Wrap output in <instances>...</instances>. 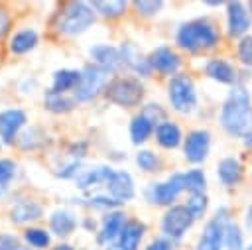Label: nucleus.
<instances>
[{
	"mask_svg": "<svg viewBox=\"0 0 252 250\" xmlns=\"http://www.w3.org/2000/svg\"><path fill=\"white\" fill-rule=\"evenodd\" d=\"M43 215V209L39 203L32 201V199H24L20 203H16L12 209H10V220L16 222V224H24V222H30V220H35Z\"/></svg>",
	"mask_w": 252,
	"mask_h": 250,
	"instance_id": "obj_22",
	"label": "nucleus"
},
{
	"mask_svg": "<svg viewBox=\"0 0 252 250\" xmlns=\"http://www.w3.org/2000/svg\"><path fill=\"white\" fill-rule=\"evenodd\" d=\"M148 61H150L152 71H158L161 75H169V79L175 77L177 71H179V67H181V57L171 47H167V45L156 47L148 55Z\"/></svg>",
	"mask_w": 252,
	"mask_h": 250,
	"instance_id": "obj_13",
	"label": "nucleus"
},
{
	"mask_svg": "<svg viewBox=\"0 0 252 250\" xmlns=\"http://www.w3.org/2000/svg\"><path fill=\"white\" fill-rule=\"evenodd\" d=\"M167 98L175 112H179V114L193 112L197 106V91H195L193 79L187 75H181V73L171 77L167 83Z\"/></svg>",
	"mask_w": 252,
	"mask_h": 250,
	"instance_id": "obj_5",
	"label": "nucleus"
},
{
	"mask_svg": "<svg viewBox=\"0 0 252 250\" xmlns=\"http://www.w3.org/2000/svg\"><path fill=\"white\" fill-rule=\"evenodd\" d=\"M53 250H75L73 246H69V244H59V246H55Z\"/></svg>",
	"mask_w": 252,
	"mask_h": 250,
	"instance_id": "obj_45",
	"label": "nucleus"
},
{
	"mask_svg": "<svg viewBox=\"0 0 252 250\" xmlns=\"http://www.w3.org/2000/svg\"><path fill=\"white\" fill-rule=\"evenodd\" d=\"M246 250H252V242H250V244H248V246H246Z\"/></svg>",
	"mask_w": 252,
	"mask_h": 250,
	"instance_id": "obj_47",
	"label": "nucleus"
},
{
	"mask_svg": "<svg viewBox=\"0 0 252 250\" xmlns=\"http://www.w3.org/2000/svg\"><path fill=\"white\" fill-rule=\"evenodd\" d=\"M91 205L93 207H100V209H112V207H118L122 203H118L116 199H112L110 195H94L91 199Z\"/></svg>",
	"mask_w": 252,
	"mask_h": 250,
	"instance_id": "obj_39",
	"label": "nucleus"
},
{
	"mask_svg": "<svg viewBox=\"0 0 252 250\" xmlns=\"http://www.w3.org/2000/svg\"><path fill=\"white\" fill-rule=\"evenodd\" d=\"M146 250H171V242L167 238H156L146 246Z\"/></svg>",
	"mask_w": 252,
	"mask_h": 250,
	"instance_id": "obj_41",
	"label": "nucleus"
},
{
	"mask_svg": "<svg viewBox=\"0 0 252 250\" xmlns=\"http://www.w3.org/2000/svg\"><path fill=\"white\" fill-rule=\"evenodd\" d=\"M185 207L193 215L195 220L197 219H203L205 213H207V209H209V197L205 193H191L187 197V201H185Z\"/></svg>",
	"mask_w": 252,
	"mask_h": 250,
	"instance_id": "obj_32",
	"label": "nucleus"
},
{
	"mask_svg": "<svg viewBox=\"0 0 252 250\" xmlns=\"http://www.w3.org/2000/svg\"><path fill=\"white\" fill-rule=\"evenodd\" d=\"M219 41H220V33L209 18H197V20L183 22L175 31V43L189 53L215 49Z\"/></svg>",
	"mask_w": 252,
	"mask_h": 250,
	"instance_id": "obj_2",
	"label": "nucleus"
},
{
	"mask_svg": "<svg viewBox=\"0 0 252 250\" xmlns=\"http://www.w3.org/2000/svg\"><path fill=\"white\" fill-rule=\"evenodd\" d=\"M75 104H77V100L69 98L65 94H57V93H51V91H45V94H43V106L53 114L71 112L75 108Z\"/></svg>",
	"mask_w": 252,
	"mask_h": 250,
	"instance_id": "obj_28",
	"label": "nucleus"
},
{
	"mask_svg": "<svg viewBox=\"0 0 252 250\" xmlns=\"http://www.w3.org/2000/svg\"><path fill=\"white\" fill-rule=\"evenodd\" d=\"M152 132H156V126L152 124L150 118H146L142 112L132 116V120H130V140H132V144H136V146L144 144L152 136Z\"/></svg>",
	"mask_w": 252,
	"mask_h": 250,
	"instance_id": "obj_27",
	"label": "nucleus"
},
{
	"mask_svg": "<svg viewBox=\"0 0 252 250\" xmlns=\"http://www.w3.org/2000/svg\"><path fill=\"white\" fill-rule=\"evenodd\" d=\"M246 6H248V12H250V14H252V0H250V2H248V4H246Z\"/></svg>",
	"mask_w": 252,
	"mask_h": 250,
	"instance_id": "obj_46",
	"label": "nucleus"
},
{
	"mask_svg": "<svg viewBox=\"0 0 252 250\" xmlns=\"http://www.w3.org/2000/svg\"><path fill=\"white\" fill-rule=\"evenodd\" d=\"M224 248L226 250H246L244 246V232L240 224H236L232 219L224 226Z\"/></svg>",
	"mask_w": 252,
	"mask_h": 250,
	"instance_id": "obj_30",
	"label": "nucleus"
},
{
	"mask_svg": "<svg viewBox=\"0 0 252 250\" xmlns=\"http://www.w3.org/2000/svg\"><path fill=\"white\" fill-rule=\"evenodd\" d=\"M242 175H244V167L238 157L226 156L217 163V177L224 187H236L242 181Z\"/></svg>",
	"mask_w": 252,
	"mask_h": 250,
	"instance_id": "obj_20",
	"label": "nucleus"
},
{
	"mask_svg": "<svg viewBox=\"0 0 252 250\" xmlns=\"http://www.w3.org/2000/svg\"><path fill=\"white\" fill-rule=\"evenodd\" d=\"M183 185L185 191L191 193H205L207 189V175L203 169H187L183 171Z\"/></svg>",
	"mask_w": 252,
	"mask_h": 250,
	"instance_id": "obj_31",
	"label": "nucleus"
},
{
	"mask_svg": "<svg viewBox=\"0 0 252 250\" xmlns=\"http://www.w3.org/2000/svg\"><path fill=\"white\" fill-rule=\"evenodd\" d=\"M81 83V71L77 69H59L53 73V81H51V87L47 91L51 93H57V94H65L67 91H75Z\"/></svg>",
	"mask_w": 252,
	"mask_h": 250,
	"instance_id": "obj_23",
	"label": "nucleus"
},
{
	"mask_svg": "<svg viewBox=\"0 0 252 250\" xmlns=\"http://www.w3.org/2000/svg\"><path fill=\"white\" fill-rule=\"evenodd\" d=\"M24 238L33 248H45L49 244V234L43 228H26L24 230Z\"/></svg>",
	"mask_w": 252,
	"mask_h": 250,
	"instance_id": "obj_35",
	"label": "nucleus"
},
{
	"mask_svg": "<svg viewBox=\"0 0 252 250\" xmlns=\"http://www.w3.org/2000/svg\"><path fill=\"white\" fill-rule=\"evenodd\" d=\"M156 140L161 148L165 150H175L181 142H183V136H181V128L171 122V120H165L161 122L159 126H156Z\"/></svg>",
	"mask_w": 252,
	"mask_h": 250,
	"instance_id": "obj_24",
	"label": "nucleus"
},
{
	"mask_svg": "<svg viewBox=\"0 0 252 250\" xmlns=\"http://www.w3.org/2000/svg\"><path fill=\"white\" fill-rule=\"evenodd\" d=\"M108 195L112 199H116L118 203H126L130 199H134L136 195V187H134V179L128 171L124 169H116L114 175L110 177V181L106 183Z\"/></svg>",
	"mask_w": 252,
	"mask_h": 250,
	"instance_id": "obj_16",
	"label": "nucleus"
},
{
	"mask_svg": "<svg viewBox=\"0 0 252 250\" xmlns=\"http://www.w3.org/2000/svg\"><path fill=\"white\" fill-rule=\"evenodd\" d=\"M26 112L20 108H8L0 112V138L4 144H12L20 132V128L26 124Z\"/></svg>",
	"mask_w": 252,
	"mask_h": 250,
	"instance_id": "obj_17",
	"label": "nucleus"
},
{
	"mask_svg": "<svg viewBox=\"0 0 252 250\" xmlns=\"http://www.w3.org/2000/svg\"><path fill=\"white\" fill-rule=\"evenodd\" d=\"M37 41H39V37H37L35 30H30V28L28 30H20L10 39V51L14 55H24V53L32 51L37 45Z\"/></svg>",
	"mask_w": 252,
	"mask_h": 250,
	"instance_id": "obj_26",
	"label": "nucleus"
},
{
	"mask_svg": "<svg viewBox=\"0 0 252 250\" xmlns=\"http://www.w3.org/2000/svg\"><path fill=\"white\" fill-rule=\"evenodd\" d=\"M10 24H12V22H10V16H8V12H6V10L0 6V37L8 33V30H10Z\"/></svg>",
	"mask_w": 252,
	"mask_h": 250,
	"instance_id": "obj_42",
	"label": "nucleus"
},
{
	"mask_svg": "<svg viewBox=\"0 0 252 250\" xmlns=\"http://www.w3.org/2000/svg\"><path fill=\"white\" fill-rule=\"evenodd\" d=\"M211 150V132L205 128L191 130L183 138V156L189 163H203L209 157Z\"/></svg>",
	"mask_w": 252,
	"mask_h": 250,
	"instance_id": "obj_10",
	"label": "nucleus"
},
{
	"mask_svg": "<svg viewBox=\"0 0 252 250\" xmlns=\"http://www.w3.org/2000/svg\"><path fill=\"white\" fill-rule=\"evenodd\" d=\"M185 191V185H183V173H173L169 175L165 181H159V183H152L148 187V199L150 203L154 205H161V207H173L175 199Z\"/></svg>",
	"mask_w": 252,
	"mask_h": 250,
	"instance_id": "obj_9",
	"label": "nucleus"
},
{
	"mask_svg": "<svg viewBox=\"0 0 252 250\" xmlns=\"http://www.w3.org/2000/svg\"><path fill=\"white\" fill-rule=\"evenodd\" d=\"M18 250H30V248H24V246H20V248H18Z\"/></svg>",
	"mask_w": 252,
	"mask_h": 250,
	"instance_id": "obj_48",
	"label": "nucleus"
},
{
	"mask_svg": "<svg viewBox=\"0 0 252 250\" xmlns=\"http://www.w3.org/2000/svg\"><path fill=\"white\" fill-rule=\"evenodd\" d=\"M219 122L222 126V130L234 138H242L250 130V126H252V98H250V93L246 91L244 85H234L228 91V94L220 106Z\"/></svg>",
	"mask_w": 252,
	"mask_h": 250,
	"instance_id": "obj_1",
	"label": "nucleus"
},
{
	"mask_svg": "<svg viewBox=\"0 0 252 250\" xmlns=\"http://www.w3.org/2000/svg\"><path fill=\"white\" fill-rule=\"evenodd\" d=\"M89 55L93 57L94 65L100 67L106 73H118L124 67L120 47H114V45H108V43H96L89 49Z\"/></svg>",
	"mask_w": 252,
	"mask_h": 250,
	"instance_id": "obj_12",
	"label": "nucleus"
},
{
	"mask_svg": "<svg viewBox=\"0 0 252 250\" xmlns=\"http://www.w3.org/2000/svg\"><path fill=\"white\" fill-rule=\"evenodd\" d=\"M144 232H146V224L142 220H128L118 240L106 246V250H138L140 240L144 238Z\"/></svg>",
	"mask_w": 252,
	"mask_h": 250,
	"instance_id": "obj_18",
	"label": "nucleus"
},
{
	"mask_svg": "<svg viewBox=\"0 0 252 250\" xmlns=\"http://www.w3.org/2000/svg\"><path fill=\"white\" fill-rule=\"evenodd\" d=\"M244 230L250 232V236H252V205H248L244 209Z\"/></svg>",
	"mask_w": 252,
	"mask_h": 250,
	"instance_id": "obj_43",
	"label": "nucleus"
},
{
	"mask_svg": "<svg viewBox=\"0 0 252 250\" xmlns=\"http://www.w3.org/2000/svg\"><path fill=\"white\" fill-rule=\"evenodd\" d=\"M205 75L220 85H238V71L224 57H211L205 63Z\"/></svg>",
	"mask_w": 252,
	"mask_h": 250,
	"instance_id": "obj_14",
	"label": "nucleus"
},
{
	"mask_svg": "<svg viewBox=\"0 0 252 250\" xmlns=\"http://www.w3.org/2000/svg\"><path fill=\"white\" fill-rule=\"evenodd\" d=\"M230 220L228 207H219L215 215L205 222L195 250H222L224 248V226Z\"/></svg>",
	"mask_w": 252,
	"mask_h": 250,
	"instance_id": "obj_6",
	"label": "nucleus"
},
{
	"mask_svg": "<svg viewBox=\"0 0 252 250\" xmlns=\"http://www.w3.org/2000/svg\"><path fill=\"white\" fill-rule=\"evenodd\" d=\"M132 6L140 16L150 18V16H156L163 8V0H136L132 2Z\"/></svg>",
	"mask_w": 252,
	"mask_h": 250,
	"instance_id": "obj_36",
	"label": "nucleus"
},
{
	"mask_svg": "<svg viewBox=\"0 0 252 250\" xmlns=\"http://www.w3.org/2000/svg\"><path fill=\"white\" fill-rule=\"evenodd\" d=\"M242 144H244V148H248V150H252V128L242 136Z\"/></svg>",
	"mask_w": 252,
	"mask_h": 250,
	"instance_id": "obj_44",
	"label": "nucleus"
},
{
	"mask_svg": "<svg viewBox=\"0 0 252 250\" xmlns=\"http://www.w3.org/2000/svg\"><path fill=\"white\" fill-rule=\"evenodd\" d=\"M142 114H144L146 118H150L154 126H159L161 122H165V120H167L165 110H163V108H161V104H158V102H148V104L142 108Z\"/></svg>",
	"mask_w": 252,
	"mask_h": 250,
	"instance_id": "obj_37",
	"label": "nucleus"
},
{
	"mask_svg": "<svg viewBox=\"0 0 252 250\" xmlns=\"http://www.w3.org/2000/svg\"><path fill=\"white\" fill-rule=\"evenodd\" d=\"M126 222L128 220H126V215L122 211H108L106 217L100 222V230H98V236H96L98 244H102V246L114 244L118 240L122 228L126 226Z\"/></svg>",
	"mask_w": 252,
	"mask_h": 250,
	"instance_id": "obj_15",
	"label": "nucleus"
},
{
	"mask_svg": "<svg viewBox=\"0 0 252 250\" xmlns=\"http://www.w3.org/2000/svg\"><path fill=\"white\" fill-rule=\"evenodd\" d=\"M16 173V163L12 159H0V189H6Z\"/></svg>",
	"mask_w": 252,
	"mask_h": 250,
	"instance_id": "obj_38",
	"label": "nucleus"
},
{
	"mask_svg": "<svg viewBox=\"0 0 252 250\" xmlns=\"http://www.w3.org/2000/svg\"><path fill=\"white\" fill-rule=\"evenodd\" d=\"M144 94H146L144 85L140 83V79H134V77H114L104 89V96L112 104L122 108L138 106Z\"/></svg>",
	"mask_w": 252,
	"mask_h": 250,
	"instance_id": "obj_4",
	"label": "nucleus"
},
{
	"mask_svg": "<svg viewBox=\"0 0 252 250\" xmlns=\"http://www.w3.org/2000/svg\"><path fill=\"white\" fill-rule=\"evenodd\" d=\"M96 20V12L87 2H69L57 20V31L65 35H79L87 31Z\"/></svg>",
	"mask_w": 252,
	"mask_h": 250,
	"instance_id": "obj_3",
	"label": "nucleus"
},
{
	"mask_svg": "<svg viewBox=\"0 0 252 250\" xmlns=\"http://www.w3.org/2000/svg\"><path fill=\"white\" fill-rule=\"evenodd\" d=\"M114 171L116 169H112L110 165H96V167L79 171V175H77V187L85 191V189L94 187L98 183H108L110 177L114 175Z\"/></svg>",
	"mask_w": 252,
	"mask_h": 250,
	"instance_id": "obj_21",
	"label": "nucleus"
},
{
	"mask_svg": "<svg viewBox=\"0 0 252 250\" xmlns=\"http://www.w3.org/2000/svg\"><path fill=\"white\" fill-rule=\"evenodd\" d=\"M91 6H93L94 12H98L104 18H118L128 10V2H124V0H108V2L94 0Z\"/></svg>",
	"mask_w": 252,
	"mask_h": 250,
	"instance_id": "obj_29",
	"label": "nucleus"
},
{
	"mask_svg": "<svg viewBox=\"0 0 252 250\" xmlns=\"http://www.w3.org/2000/svg\"><path fill=\"white\" fill-rule=\"evenodd\" d=\"M136 165L146 173H154V171H159L161 161L152 150H140L136 154Z\"/></svg>",
	"mask_w": 252,
	"mask_h": 250,
	"instance_id": "obj_33",
	"label": "nucleus"
},
{
	"mask_svg": "<svg viewBox=\"0 0 252 250\" xmlns=\"http://www.w3.org/2000/svg\"><path fill=\"white\" fill-rule=\"evenodd\" d=\"M108 73L102 71L96 65H85L81 69V83L75 89V100L77 102H87L91 98H94L96 94L104 93L106 85H108Z\"/></svg>",
	"mask_w": 252,
	"mask_h": 250,
	"instance_id": "obj_7",
	"label": "nucleus"
},
{
	"mask_svg": "<svg viewBox=\"0 0 252 250\" xmlns=\"http://www.w3.org/2000/svg\"><path fill=\"white\" fill-rule=\"evenodd\" d=\"M195 219L185 205H173L161 217V232L167 240H181Z\"/></svg>",
	"mask_w": 252,
	"mask_h": 250,
	"instance_id": "obj_8",
	"label": "nucleus"
},
{
	"mask_svg": "<svg viewBox=\"0 0 252 250\" xmlns=\"http://www.w3.org/2000/svg\"><path fill=\"white\" fill-rule=\"evenodd\" d=\"M75 226H77V219L67 209H55L49 215V228L57 236H69L75 230Z\"/></svg>",
	"mask_w": 252,
	"mask_h": 250,
	"instance_id": "obj_25",
	"label": "nucleus"
},
{
	"mask_svg": "<svg viewBox=\"0 0 252 250\" xmlns=\"http://www.w3.org/2000/svg\"><path fill=\"white\" fill-rule=\"evenodd\" d=\"M120 51H122V61H124V67L134 71L136 75L140 77H150L152 73V67H150V61H148V55H144L134 43L126 41L120 45Z\"/></svg>",
	"mask_w": 252,
	"mask_h": 250,
	"instance_id": "obj_19",
	"label": "nucleus"
},
{
	"mask_svg": "<svg viewBox=\"0 0 252 250\" xmlns=\"http://www.w3.org/2000/svg\"><path fill=\"white\" fill-rule=\"evenodd\" d=\"M236 57H238V61L246 69H252V33H248V35L238 39V43H236Z\"/></svg>",
	"mask_w": 252,
	"mask_h": 250,
	"instance_id": "obj_34",
	"label": "nucleus"
},
{
	"mask_svg": "<svg viewBox=\"0 0 252 250\" xmlns=\"http://www.w3.org/2000/svg\"><path fill=\"white\" fill-rule=\"evenodd\" d=\"M18 248H20V242L14 234L0 232V250H18Z\"/></svg>",
	"mask_w": 252,
	"mask_h": 250,
	"instance_id": "obj_40",
	"label": "nucleus"
},
{
	"mask_svg": "<svg viewBox=\"0 0 252 250\" xmlns=\"http://www.w3.org/2000/svg\"><path fill=\"white\" fill-rule=\"evenodd\" d=\"M250 26H252V14L248 12V6L238 0L226 2V33L230 37L240 39L248 35Z\"/></svg>",
	"mask_w": 252,
	"mask_h": 250,
	"instance_id": "obj_11",
	"label": "nucleus"
}]
</instances>
